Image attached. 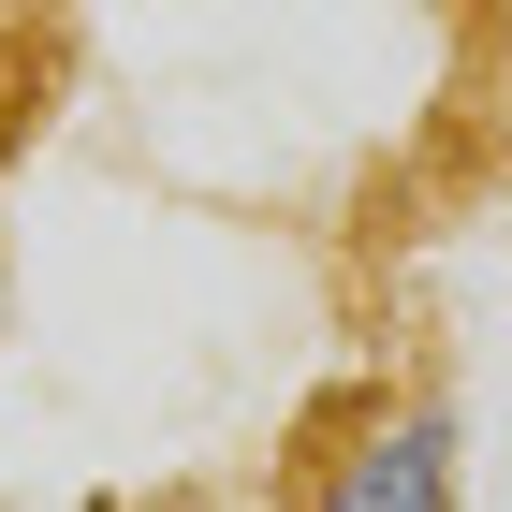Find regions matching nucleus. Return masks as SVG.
Wrapping results in <instances>:
<instances>
[{
    "label": "nucleus",
    "instance_id": "nucleus-1",
    "mask_svg": "<svg viewBox=\"0 0 512 512\" xmlns=\"http://www.w3.org/2000/svg\"><path fill=\"white\" fill-rule=\"evenodd\" d=\"M278 512H469V425L439 381H366L337 395L293 454Z\"/></svg>",
    "mask_w": 512,
    "mask_h": 512
},
{
    "label": "nucleus",
    "instance_id": "nucleus-2",
    "mask_svg": "<svg viewBox=\"0 0 512 512\" xmlns=\"http://www.w3.org/2000/svg\"><path fill=\"white\" fill-rule=\"evenodd\" d=\"M0 337H15V264H0Z\"/></svg>",
    "mask_w": 512,
    "mask_h": 512
}]
</instances>
